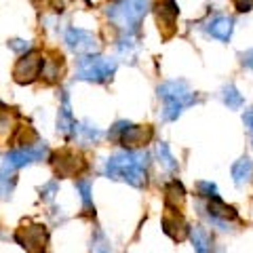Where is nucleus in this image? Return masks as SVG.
I'll return each instance as SVG.
<instances>
[{
    "mask_svg": "<svg viewBox=\"0 0 253 253\" xmlns=\"http://www.w3.org/2000/svg\"><path fill=\"white\" fill-rule=\"evenodd\" d=\"M146 165H148L146 154L129 150V152L110 156L104 165V173L110 179H121L135 188H141L146 186Z\"/></svg>",
    "mask_w": 253,
    "mask_h": 253,
    "instance_id": "f257e3e1",
    "label": "nucleus"
},
{
    "mask_svg": "<svg viewBox=\"0 0 253 253\" xmlns=\"http://www.w3.org/2000/svg\"><path fill=\"white\" fill-rule=\"evenodd\" d=\"M148 13V0H114L106 9V15L125 34H135Z\"/></svg>",
    "mask_w": 253,
    "mask_h": 253,
    "instance_id": "f03ea898",
    "label": "nucleus"
},
{
    "mask_svg": "<svg viewBox=\"0 0 253 253\" xmlns=\"http://www.w3.org/2000/svg\"><path fill=\"white\" fill-rule=\"evenodd\" d=\"M158 97L165 101L163 116L167 121H177V116L184 112V108L192 106L196 101V95L190 91V86L184 81H171L158 86Z\"/></svg>",
    "mask_w": 253,
    "mask_h": 253,
    "instance_id": "7ed1b4c3",
    "label": "nucleus"
},
{
    "mask_svg": "<svg viewBox=\"0 0 253 253\" xmlns=\"http://www.w3.org/2000/svg\"><path fill=\"white\" fill-rule=\"evenodd\" d=\"M116 72V61L101 55H86L84 59L78 61L76 76L86 83H106Z\"/></svg>",
    "mask_w": 253,
    "mask_h": 253,
    "instance_id": "20e7f679",
    "label": "nucleus"
},
{
    "mask_svg": "<svg viewBox=\"0 0 253 253\" xmlns=\"http://www.w3.org/2000/svg\"><path fill=\"white\" fill-rule=\"evenodd\" d=\"M15 241L21 249H26V253H44L46 243H49V232L42 224L21 226L15 232Z\"/></svg>",
    "mask_w": 253,
    "mask_h": 253,
    "instance_id": "39448f33",
    "label": "nucleus"
},
{
    "mask_svg": "<svg viewBox=\"0 0 253 253\" xmlns=\"http://www.w3.org/2000/svg\"><path fill=\"white\" fill-rule=\"evenodd\" d=\"M44 59L38 51H28L21 55V59H17L13 68V78L17 84H32L38 76L42 74Z\"/></svg>",
    "mask_w": 253,
    "mask_h": 253,
    "instance_id": "423d86ee",
    "label": "nucleus"
},
{
    "mask_svg": "<svg viewBox=\"0 0 253 253\" xmlns=\"http://www.w3.org/2000/svg\"><path fill=\"white\" fill-rule=\"evenodd\" d=\"M66 44L68 49L76 55H95L99 51V41L97 36H93L91 32L81 30V28H70L66 32Z\"/></svg>",
    "mask_w": 253,
    "mask_h": 253,
    "instance_id": "0eeeda50",
    "label": "nucleus"
},
{
    "mask_svg": "<svg viewBox=\"0 0 253 253\" xmlns=\"http://www.w3.org/2000/svg\"><path fill=\"white\" fill-rule=\"evenodd\" d=\"M46 154H49V150H46V146L38 141L36 146H28V148L11 150V152L6 154L4 163L9 165L11 169H21V167H26V165H32V163L42 161V158H44Z\"/></svg>",
    "mask_w": 253,
    "mask_h": 253,
    "instance_id": "6e6552de",
    "label": "nucleus"
},
{
    "mask_svg": "<svg viewBox=\"0 0 253 253\" xmlns=\"http://www.w3.org/2000/svg\"><path fill=\"white\" fill-rule=\"evenodd\" d=\"M53 169L57 173V177H74L81 171H84V161L83 156H78L76 152H70V150H61L53 156Z\"/></svg>",
    "mask_w": 253,
    "mask_h": 253,
    "instance_id": "1a4fd4ad",
    "label": "nucleus"
},
{
    "mask_svg": "<svg viewBox=\"0 0 253 253\" xmlns=\"http://www.w3.org/2000/svg\"><path fill=\"white\" fill-rule=\"evenodd\" d=\"M154 11H156V23H158L161 34L165 38L173 36V32H175V21H177V15H179L175 0H158Z\"/></svg>",
    "mask_w": 253,
    "mask_h": 253,
    "instance_id": "9d476101",
    "label": "nucleus"
},
{
    "mask_svg": "<svg viewBox=\"0 0 253 253\" xmlns=\"http://www.w3.org/2000/svg\"><path fill=\"white\" fill-rule=\"evenodd\" d=\"M154 137V129L150 125H129L126 129L121 133L118 141L126 148V150H137L150 144V139Z\"/></svg>",
    "mask_w": 253,
    "mask_h": 253,
    "instance_id": "9b49d317",
    "label": "nucleus"
},
{
    "mask_svg": "<svg viewBox=\"0 0 253 253\" xmlns=\"http://www.w3.org/2000/svg\"><path fill=\"white\" fill-rule=\"evenodd\" d=\"M76 121L72 116V108H70V95L63 91L61 93V106L57 112V131L61 133L63 137H72L76 133Z\"/></svg>",
    "mask_w": 253,
    "mask_h": 253,
    "instance_id": "f8f14e48",
    "label": "nucleus"
},
{
    "mask_svg": "<svg viewBox=\"0 0 253 253\" xmlns=\"http://www.w3.org/2000/svg\"><path fill=\"white\" fill-rule=\"evenodd\" d=\"M163 230L167 236H171L173 241H184L188 236V226L184 217L179 215V213L175 209H169L167 213H165L163 217Z\"/></svg>",
    "mask_w": 253,
    "mask_h": 253,
    "instance_id": "ddd939ff",
    "label": "nucleus"
},
{
    "mask_svg": "<svg viewBox=\"0 0 253 253\" xmlns=\"http://www.w3.org/2000/svg\"><path fill=\"white\" fill-rule=\"evenodd\" d=\"M207 211H209V215L215 219V221H230V219H236V211L234 207H230V205H226L224 201H219L217 196H213V199L209 201L207 205Z\"/></svg>",
    "mask_w": 253,
    "mask_h": 253,
    "instance_id": "4468645a",
    "label": "nucleus"
},
{
    "mask_svg": "<svg viewBox=\"0 0 253 253\" xmlns=\"http://www.w3.org/2000/svg\"><path fill=\"white\" fill-rule=\"evenodd\" d=\"M186 201V190L184 186L179 184L177 179L169 181L167 186H165V203H167V209H179L181 205H184Z\"/></svg>",
    "mask_w": 253,
    "mask_h": 253,
    "instance_id": "2eb2a0df",
    "label": "nucleus"
},
{
    "mask_svg": "<svg viewBox=\"0 0 253 253\" xmlns=\"http://www.w3.org/2000/svg\"><path fill=\"white\" fill-rule=\"evenodd\" d=\"M232 177H234L236 186L247 184V181L253 177V161L249 156H243L232 165Z\"/></svg>",
    "mask_w": 253,
    "mask_h": 253,
    "instance_id": "dca6fc26",
    "label": "nucleus"
},
{
    "mask_svg": "<svg viewBox=\"0 0 253 253\" xmlns=\"http://www.w3.org/2000/svg\"><path fill=\"white\" fill-rule=\"evenodd\" d=\"M207 32H209L213 38H217V41H221V42H226L228 38L232 36V19L230 17H215L207 26Z\"/></svg>",
    "mask_w": 253,
    "mask_h": 253,
    "instance_id": "f3484780",
    "label": "nucleus"
},
{
    "mask_svg": "<svg viewBox=\"0 0 253 253\" xmlns=\"http://www.w3.org/2000/svg\"><path fill=\"white\" fill-rule=\"evenodd\" d=\"M190 239H192L196 253H211V234L203 226H194L190 230Z\"/></svg>",
    "mask_w": 253,
    "mask_h": 253,
    "instance_id": "a211bd4d",
    "label": "nucleus"
},
{
    "mask_svg": "<svg viewBox=\"0 0 253 253\" xmlns=\"http://www.w3.org/2000/svg\"><path fill=\"white\" fill-rule=\"evenodd\" d=\"M76 135L81 137L83 144H95V141L101 137V131L91 123H83L76 126Z\"/></svg>",
    "mask_w": 253,
    "mask_h": 253,
    "instance_id": "6ab92c4d",
    "label": "nucleus"
},
{
    "mask_svg": "<svg viewBox=\"0 0 253 253\" xmlns=\"http://www.w3.org/2000/svg\"><path fill=\"white\" fill-rule=\"evenodd\" d=\"M221 99H224V104L230 108V110H239L243 106V95L236 91L234 84L224 86V91H221Z\"/></svg>",
    "mask_w": 253,
    "mask_h": 253,
    "instance_id": "aec40b11",
    "label": "nucleus"
},
{
    "mask_svg": "<svg viewBox=\"0 0 253 253\" xmlns=\"http://www.w3.org/2000/svg\"><path fill=\"white\" fill-rule=\"evenodd\" d=\"M91 253H114L112 247H110L108 236L101 232V230H95V232H93V239H91Z\"/></svg>",
    "mask_w": 253,
    "mask_h": 253,
    "instance_id": "412c9836",
    "label": "nucleus"
},
{
    "mask_svg": "<svg viewBox=\"0 0 253 253\" xmlns=\"http://www.w3.org/2000/svg\"><path fill=\"white\" fill-rule=\"evenodd\" d=\"M76 190L81 192V199H83V207L86 213H93V201H91V181L89 179H78L76 181Z\"/></svg>",
    "mask_w": 253,
    "mask_h": 253,
    "instance_id": "4be33fe9",
    "label": "nucleus"
},
{
    "mask_svg": "<svg viewBox=\"0 0 253 253\" xmlns=\"http://www.w3.org/2000/svg\"><path fill=\"white\" fill-rule=\"evenodd\" d=\"M156 152H158V158H161V165L167 171H177V161L173 158V154H171V150H169V146L167 144H158V148H156Z\"/></svg>",
    "mask_w": 253,
    "mask_h": 253,
    "instance_id": "5701e85b",
    "label": "nucleus"
},
{
    "mask_svg": "<svg viewBox=\"0 0 253 253\" xmlns=\"http://www.w3.org/2000/svg\"><path fill=\"white\" fill-rule=\"evenodd\" d=\"M15 125V112L4 104H0V135H6Z\"/></svg>",
    "mask_w": 253,
    "mask_h": 253,
    "instance_id": "b1692460",
    "label": "nucleus"
},
{
    "mask_svg": "<svg viewBox=\"0 0 253 253\" xmlns=\"http://www.w3.org/2000/svg\"><path fill=\"white\" fill-rule=\"evenodd\" d=\"M59 63H61V59H59V61H57V59H46V61H44L42 76H46V81H49V83H53L55 78L59 76Z\"/></svg>",
    "mask_w": 253,
    "mask_h": 253,
    "instance_id": "393cba45",
    "label": "nucleus"
},
{
    "mask_svg": "<svg viewBox=\"0 0 253 253\" xmlns=\"http://www.w3.org/2000/svg\"><path fill=\"white\" fill-rule=\"evenodd\" d=\"M196 190H199L201 196H207V199L217 196V188H215V184H211V181H199V184H196Z\"/></svg>",
    "mask_w": 253,
    "mask_h": 253,
    "instance_id": "a878e982",
    "label": "nucleus"
},
{
    "mask_svg": "<svg viewBox=\"0 0 253 253\" xmlns=\"http://www.w3.org/2000/svg\"><path fill=\"white\" fill-rule=\"evenodd\" d=\"M57 188H59V184L55 179H51L49 184H44L42 188H41V196L44 201H53V196L57 194Z\"/></svg>",
    "mask_w": 253,
    "mask_h": 253,
    "instance_id": "bb28decb",
    "label": "nucleus"
},
{
    "mask_svg": "<svg viewBox=\"0 0 253 253\" xmlns=\"http://www.w3.org/2000/svg\"><path fill=\"white\" fill-rule=\"evenodd\" d=\"M9 49L15 53H28L30 51V42L28 41H19V38H13L9 41Z\"/></svg>",
    "mask_w": 253,
    "mask_h": 253,
    "instance_id": "cd10ccee",
    "label": "nucleus"
},
{
    "mask_svg": "<svg viewBox=\"0 0 253 253\" xmlns=\"http://www.w3.org/2000/svg\"><path fill=\"white\" fill-rule=\"evenodd\" d=\"M232 2H234L239 13H247V11L253 9V0H232Z\"/></svg>",
    "mask_w": 253,
    "mask_h": 253,
    "instance_id": "c85d7f7f",
    "label": "nucleus"
},
{
    "mask_svg": "<svg viewBox=\"0 0 253 253\" xmlns=\"http://www.w3.org/2000/svg\"><path fill=\"white\" fill-rule=\"evenodd\" d=\"M241 63L245 68H249V70H253V49H249V51H245V53H241Z\"/></svg>",
    "mask_w": 253,
    "mask_h": 253,
    "instance_id": "c756f323",
    "label": "nucleus"
},
{
    "mask_svg": "<svg viewBox=\"0 0 253 253\" xmlns=\"http://www.w3.org/2000/svg\"><path fill=\"white\" fill-rule=\"evenodd\" d=\"M243 121H245V125L249 126V131L253 133V110H249V112H245V116H243Z\"/></svg>",
    "mask_w": 253,
    "mask_h": 253,
    "instance_id": "7c9ffc66",
    "label": "nucleus"
}]
</instances>
